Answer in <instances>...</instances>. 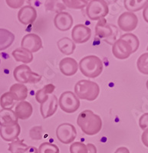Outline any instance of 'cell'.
<instances>
[{"mask_svg":"<svg viewBox=\"0 0 148 153\" xmlns=\"http://www.w3.org/2000/svg\"><path fill=\"white\" fill-rule=\"evenodd\" d=\"M77 123L82 132L87 136H94L102 128V120L98 115L90 110L82 111L77 119Z\"/></svg>","mask_w":148,"mask_h":153,"instance_id":"obj_1","label":"cell"},{"mask_svg":"<svg viewBox=\"0 0 148 153\" xmlns=\"http://www.w3.org/2000/svg\"><path fill=\"white\" fill-rule=\"evenodd\" d=\"M81 72L89 78H96L102 73L103 62L98 56L88 55L83 57L78 64Z\"/></svg>","mask_w":148,"mask_h":153,"instance_id":"obj_2","label":"cell"},{"mask_svg":"<svg viewBox=\"0 0 148 153\" xmlns=\"http://www.w3.org/2000/svg\"><path fill=\"white\" fill-rule=\"evenodd\" d=\"M75 94L79 99L93 101L99 96L100 87L95 82L88 80H81L75 84Z\"/></svg>","mask_w":148,"mask_h":153,"instance_id":"obj_3","label":"cell"},{"mask_svg":"<svg viewBox=\"0 0 148 153\" xmlns=\"http://www.w3.org/2000/svg\"><path fill=\"white\" fill-rule=\"evenodd\" d=\"M15 80L19 84H36L42 80V76L35 73L26 65L16 67L13 71Z\"/></svg>","mask_w":148,"mask_h":153,"instance_id":"obj_4","label":"cell"},{"mask_svg":"<svg viewBox=\"0 0 148 153\" xmlns=\"http://www.w3.org/2000/svg\"><path fill=\"white\" fill-rule=\"evenodd\" d=\"M118 33L117 28L113 25L108 24L105 18L98 20L95 26V35L98 38L104 39L108 44L113 45L116 41V35Z\"/></svg>","mask_w":148,"mask_h":153,"instance_id":"obj_5","label":"cell"},{"mask_svg":"<svg viewBox=\"0 0 148 153\" xmlns=\"http://www.w3.org/2000/svg\"><path fill=\"white\" fill-rule=\"evenodd\" d=\"M109 12L108 5L104 0H92L86 7L87 17L93 21H97L106 17Z\"/></svg>","mask_w":148,"mask_h":153,"instance_id":"obj_6","label":"cell"},{"mask_svg":"<svg viewBox=\"0 0 148 153\" xmlns=\"http://www.w3.org/2000/svg\"><path fill=\"white\" fill-rule=\"evenodd\" d=\"M58 105L62 111L67 113H73L80 107V100L72 91L62 93L58 100Z\"/></svg>","mask_w":148,"mask_h":153,"instance_id":"obj_7","label":"cell"},{"mask_svg":"<svg viewBox=\"0 0 148 153\" xmlns=\"http://www.w3.org/2000/svg\"><path fill=\"white\" fill-rule=\"evenodd\" d=\"M56 136L63 144H71L75 141L77 136L75 126L68 123L60 124L56 129Z\"/></svg>","mask_w":148,"mask_h":153,"instance_id":"obj_8","label":"cell"},{"mask_svg":"<svg viewBox=\"0 0 148 153\" xmlns=\"http://www.w3.org/2000/svg\"><path fill=\"white\" fill-rule=\"evenodd\" d=\"M117 25L122 31L128 33L136 29L138 25V18L134 12H124L119 16Z\"/></svg>","mask_w":148,"mask_h":153,"instance_id":"obj_9","label":"cell"},{"mask_svg":"<svg viewBox=\"0 0 148 153\" xmlns=\"http://www.w3.org/2000/svg\"><path fill=\"white\" fill-rule=\"evenodd\" d=\"M112 53L119 60L127 59L133 54L132 48L127 41L118 39L112 45Z\"/></svg>","mask_w":148,"mask_h":153,"instance_id":"obj_10","label":"cell"},{"mask_svg":"<svg viewBox=\"0 0 148 153\" xmlns=\"http://www.w3.org/2000/svg\"><path fill=\"white\" fill-rule=\"evenodd\" d=\"M21 47L27 49L31 53L37 52L43 47L42 38L36 34H27L22 40Z\"/></svg>","mask_w":148,"mask_h":153,"instance_id":"obj_11","label":"cell"},{"mask_svg":"<svg viewBox=\"0 0 148 153\" xmlns=\"http://www.w3.org/2000/svg\"><path fill=\"white\" fill-rule=\"evenodd\" d=\"M91 28L84 25H76L72 31V38L75 43H85L91 38Z\"/></svg>","mask_w":148,"mask_h":153,"instance_id":"obj_12","label":"cell"},{"mask_svg":"<svg viewBox=\"0 0 148 153\" xmlns=\"http://www.w3.org/2000/svg\"><path fill=\"white\" fill-rule=\"evenodd\" d=\"M58 106V100L55 95H50L46 102L40 106L41 115L43 119H47L56 113Z\"/></svg>","mask_w":148,"mask_h":153,"instance_id":"obj_13","label":"cell"},{"mask_svg":"<svg viewBox=\"0 0 148 153\" xmlns=\"http://www.w3.org/2000/svg\"><path fill=\"white\" fill-rule=\"evenodd\" d=\"M37 19L36 9L31 5H25L19 9L18 12V19L23 25L33 24Z\"/></svg>","mask_w":148,"mask_h":153,"instance_id":"obj_14","label":"cell"},{"mask_svg":"<svg viewBox=\"0 0 148 153\" xmlns=\"http://www.w3.org/2000/svg\"><path fill=\"white\" fill-rule=\"evenodd\" d=\"M73 18L66 12L58 13L54 19V25L56 28L61 31L69 30L73 25Z\"/></svg>","mask_w":148,"mask_h":153,"instance_id":"obj_15","label":"cell"},{"mask_svg":"<svg viewBox=\"0 0 148 153\" xmlns=\"http://www.w3.org/2000/svg\"><path fill=\"white\" fill-rule=\"evenodd\" d=\"M21 133V126L18 123L0 127V136L6 142H12L18 139Z\"/></svg>","mask_w":148,"mask_h":153,"instance_id":"obj_16","label":"cell"},{"mask_svg":"<svg viewBox=\"0 0 148 153\" xmlns=\"http://www.w3.org/2000/svg\"><path fill=\"white\" fill-rule=\"evenodd\" d=\"M59 68L62 74L66 76H72L78 71V64L72 57H64L60 61Z\"/></svg>","mask_w":148,"mask_h":153,"instance_id":"obj_17","label":"cell"},{"mask_svg":"<svg viewBox=\"0 0 148 153\" xmlns=\"http://www.w3.org/2000/svg\"><path fill=\"white\" fill-rule=\"evenodd\" d=\"M15 113L19 120H28L32 115L33 107L28 101H19L15 107Z\"/></svg>","mask_w":148,"mask_h":153,"instance_id":"obj_18","label":"cell"},{"mask_svg":"<svg viewBox=\"0 0 148 153\" xmlns=\"http://www.w3.org/2000/svg\"><path fill=\"white\" fill-rule=\"evenodd\" d=\"M19 119L12 109H2L0 110V126H9L18 123Z\"/></svg>","mask_w":148,"mask_h":153,"instance_id":"obj_19","label":"cell"},{"mask_svg":"<svg viewBox=\"0 0 148 153\" xmlns=\"http://www.w3.org/2000/svg\"><path fill=\"white\" fill-rule=\"evenodd\" d=\"M12 55L18 62H22L25 65L29 64L33 61V54L28 50L23 48H18L12 51Z\"/></svg>","mask_w":148,"mask_h":153,"instance_id":"obj_20","label":"cell"},{"mask_svg":"<svg viewBox=\"0 0 148 153\" xmlns=\"http://www.w3.org/2000/svg\"><path fill=\"white\" fill-rule=\"evenodd\" d=\"M57 45L60 51L65 55L72 54L76 48V45L73 40L67 37H64L58 41Z\"/></svg>","mask_w":148,"mask_h":153,"instance_id":"obj_21","label":"cell"},{"mask_svg":"<svg viewBox=\"0 0 148 153\" xmlns=\"http://www.w3.org/2000/svg\"><path fill=\"white\" fill-rule=\"evenodd\" d=\"M14 41V34L7 29L0 28V51L10 47Z\"/></svg>","mask_w":148,"mask_h":153,"instance_id":"obj_22","label":"cell"},{"mask_svg":"<svg viewBox=\"0 0 148 153\" xmlns=\"http://www.w3.org/2000/svg\"><path fill=\"white\" fill-rule=\"evenodd\" d=\"M55 90V86L52 84H49L37 91L35 94V99H36L37 102L41 104L43 103L44 102H46L50 94H52Z\"/></svg>","mask_w":148,"mask_h":153,"instance_id":"obj_23","label":"cell"},{"mask_svg":"<svg viewBox=\"0 0 148 153\" xmlns=\"http://www.w3.org/2000/svg\"><path fill=\"white\" fill-rule=\"evenodd\" d=\"M9 91L14 94L18 101H24L28 97V88L23 84H15L11 86Z\"/></svg>","mask_w":148,"mask_h":153,"instance_id":"obj_24","label":"cell"},{"mask_svg":"<svg viewBox=\"0 0 148 153\" xmlns=\"http://www.w3.org/2000/svg\"><path fill=\"white\" fill-rule=\"evenodd\" d=\"M148 4V0H124V5L128 12H135L144 9Z\"/></svg>","mask_w":148,"mask_h":153,"instance_id":"obj_25","label":"cell"},{"mask_svg":"<svg viewBox=\"0 0 148 153\" xmlns=\"http://www.w3.org/2000/svg\"><path fill=\"white\" fill-rule=\"evenodd\" d=\"M18 101L14 94L9 91L5 92L0 97V105L2 109H12Z\"/></svg>","mask_w":148,"mask_h":153,"instance_id":"obj_26","label":"cell"},{"mask_svg":"<svg viewBox=\"0 0 148 153\" xmlns=\"http://www.w3.org/2000/svg\"><path fill=\"white\" fill-rule=\"evenodd\" d=\"M46 8L49 11L60 13L65 9L66 6L61 0H47L46 2Z\"/></svg>","mask_w":148,"mask_h":153,"instance_id":"obj_27","label":"cell"},{"mask_svg":"<svg viewBox=\"0 0 148 153\" xmlns=\"http://www.w3.org/2000/svg\"><path fill=\"white\" fill-rule=\"evenodd\" d=\"M28 147L24 143L23 139H19V138L12 141L9 144V151L11 153H22L25 149Z\"/></svg>","mask_w":148,"mask_h":153,"instance_id":"obj_28","label":"cell"},{"mask_svg":"<svg viewBox=\"0 0 148 153\" xmlns=\"http://www.w3.org/2000/svg\"><path fill=\"white\" fill-rule=\"evenodd\" d=\"M120 38V39H123V40L127 41V42L131 45V48H132L133 53L136 52L137 51H138V49L139 48V46H140L139 39H138V37H137L135 35H134V34L128 32V33L122 35Z\"/></svg>","mask_w":148,"mask_h":153,"instance_id":"obj_29","label":"cell"},{"mask_svg":"<svg viewBox=\"0 0 148 153\" xmlns=\"http://www.w3.org/2000/svg\"><path fill=\"white\" fill-rule=\"evenodd\" d=\"M137 67L141 74L148 75V52L144 53L138 57Z\"/></svg>","mask_w":148,"mask_h":153,"instance_id":"obj_30","label":"cell"},{"mask_svg":"<svg viewBox=\"0 0 148 153\" xmlns=\"http://www.w3.org/2000/svg\"><path fill=\"white\" fill-rule=\"evenodd\" d=\"M66 7L72 9H82L87 7V2L84 0H61Z\"/></svg>","mask_w":148,"mask_h":153,"instance_id":"obj_31","label":"cell"},{"mask_svg":"<svg viewBox=\"0 0 148 153\" xmlns=\"http://www.w3.org/2000/svg\"><path fill=\"white\" fill-rule=\"evenodd\" d=\"M59 148L50 143H43L38 148V153H59Z\"/></svg>","mask_w":148,"mask_h":153,"instance_id":"obj_32","label":"cell"},{"mask_svg":"<svg viewBox=\"0 0 148 153\" xmlns=\"http://www.w3.org/2000/svg\"><path fill=\"white\" fill-rule=\"evenodd\" d=\"M71 153H88L87 145L81 142H75L70 146Z\"/></svg>","mask_w":148,"mask_h":153,"instance_id":"obj_33","label":"cell"},{"mask_svg":"<svg viewBox=\"0 0 148 153\" xmlns=\"http://www.w3.org/2000/svg\"><path fill=\"white\" fill-rule=\"evenodd\" d=\"M44 129L41 126H36L32 127L29 131L30 138L33 140H41L43 137Z\"/></svg>","mask_w":148,"mask_h":153,"instance_id":"obj_34","label":"cell"},{"mask_svg":"<svg viewBox=\"0 0 148 153\" xmlns=\"http://www.w3.org/2000/svg\"><path fill=\"white\" fill-rule=\"evenodd\" d=\"M5 2L12 9H17L22 6L25 3V0H5Z\"/></svg>","mask_w":148,"mask_h":153,"instance_id":"obj_35","label":"cell"},{"mask_svg":"<svg viewBox=\"0 0 148 153\" xmlns=\"http://www.w3.org/2000/svg\"><path fill=\"white\" fill-rule=\"evenodd\" d=\"M139 126L142 130L148 129V113H144L139 120Z\"/></svg>","mask_w":148,"mask_h":153,"instance_id":"obj_36","label":"cell"},{"mask_svg":"<svg viewBox=\"0 0 148 153\" xmlns=\"http://www.w3.org/2000/svg\"><path fill=\"white\" fill-rule=\"evenodd\" d=\"M141 141L143 144L148 148V129L144 130L142 136H141Z\"/></svg>","mask_w":148,"mask_h":153,"instance_id":"obj_37","label":"cell"},{"mask_svg":"<svg viewBox=\"0 0 148 153\" xmlns=\"http://www.w3.org/2000/svg\"><path fill=\"white\" fill-rule=\"evenodd\" d=\"M22 153H38V149L35 146H28Z\"/></svg>","mask_w":148,"mask_h":153,"instance_id":"obj_38","label":"cell"},{"mask_svg":"<svg viewBox=\"0 0 148 153\" xmlns=\"http://www.w3.org/2000/svg\"><path fill=\"white\" fill-rule=\"evenodd\" d=\"M87 149H88V153H97V149H96L95 146L91 143H88L87 144Z\"/></svg>","mask_w":148,"mask_h":153,"instance_id":"obj_39","label":"cell"},{"mask_svg":"<svg viewBox=\"0 0 148 153\" xmlns=\"http://www.w3.org/2000/svg\"><path fill=\"white\" fill-rule=\"evenodd\" d=\"M114 153H130V151L127 148L122 146V147H119L118 149H117Z\"/></svg>","mask_w":148,"mask_h":153,"instance_id":"obj_40","label":"cell"},{"mask_svg":"<svg viewBox=\"0 0 148 153\" xmlns=\"http://www.w3.org/2000/svg\"><path fill=\"white\" fill-rule=\"evenodd\" d=\"M143 17L144 21L148 23V4L146 5L143 11Z\"/></svg>","mask_w":148,"mask_h":153,"instance_id":"obj_41","label":"cell"},{"mask_svg":"<svg viewBox=\"0 0 148 153\" xmlns=\"http://www.w3.org/2000/svg\"><path fill=\"white\" fill-rule=\"evenodd\" d=\"M104 1H105L108 5H111V4L116 3L118 0H104Z\"/></svg>","mask_w":148,"mask_h":153,"instance_id":"obj_42","label":"cell"},{"mask_svg":"<svg viewBox=\"0 0 148 153\" xmlns=\"http://www.w3.org/2000/svg\"><path fill=\"white\" fill-rule=\"evenodd\" d=\"M146 87H147V89L148 90V80H147V83H146Z\"/></svg>","mask_w":148,"mask_h":153,"instance_id":"obj_43","label":"cell"},{"mask_svg":"<svg viewBox=\"0 0 148 153\" xmlns=\"http://www.w3.org/2000/svg\"><path fill=\"white\" fill-rule=\"evenodd\" d=\"M84 1H85V2H87V3H89V2H91V1H92V0H84Z\"/></svg>","mask_w":148,"mask_h":153,"instance_id":"obj_44","label":"cell"},{"mask_svg":"<svg viewBox=\"0 0 148 153\" xmlns=\"http://www.w3.org/2000/svg\"><path fill=\"white\" fill-rule=\"evenodd\" d=\"M147 51H148V46H147Z\"/></svg>","mask_w":148,"mask_h":153,"instance_id":"obj_45","label":"cell"}]
</instances>
